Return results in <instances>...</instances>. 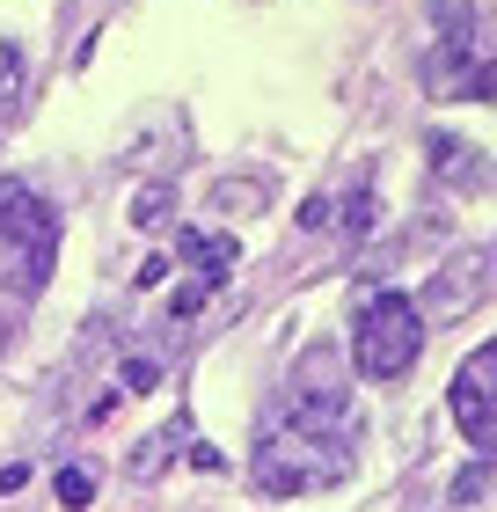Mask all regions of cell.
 Listing matches in <instances>:
<instances>
[{
    "instance_id": "1",
    "label": "cell",
    "mask_w": 497,
    "mask_h": 512,
    "mask_svg": "<svg viewBox=\"0 0 497 512\" xmlns=\"http://www.w3.org/2000/svg\"><path fill=\"white\" fill-rule=\"evenodd\" d=\"M359 469V447H351V432L337 425H307L293 417L286 403L264 410V432H256L249 447V483L264 498H307V491H329V483H344Z\"/></svg>"
},
{
    "instance_id": "2",
    "label": "cell",
    "mask_w": 497,
    "mask_h": 512,
    "mask_svg": "<svg viewBox=\"0 0 497 512\" xmlns=\"http://www.w3.org/2000/svg\"><path fill=\"white\" fill-rule=\"evenodd\" d=\"M59 256V205L37 198L30 183H0V286L8 293H44Z\"/></svg>"
},
{
    "instance_id": "3",
    "label": "cell",
    "mask_w": 497,
    "mask_h": 512,
    "mask_svg": "<svg viewBox=\"0 0 497 512\" xmlns=\"http://www.w3.org/2000/svg\"><path fill=\"white\" fill-rule=\"evenodd\" d=\"M417 352H424V308L395 286L366 293L359 315H351V366L366 381H402L417 366Z\"/></svg>"
},
{
    "instance_id": "4",
    "label": "cell",
    "mask_w": 497,
    "mask_h": 512,
    "mask_svg": "<svg viewBox=\"0 0 497 512\" xmlns=\"http://www.w3.org/2000/svg\"><path fill=\"white\" fill-rule=\"evenodd\" d=\"M446 403H454V425H461L468 447H476V454H497V337L483 344V352L461 359Z\"/></svg>"
},
{
    "instance_id": "5",
    "label": "cell",
    "mask_w": 497,
    "mask_h": 512,
    "mask_svg": "<svg viewBox=\"0 0 497 512\" xmlns=\"http://www.w3.org/2000/svg\"><path fill=\"white\" fill-rule=\"evenodd\" d=\"M278 403H286L293 417H307V425H337V432H351V388L337 381V366H329L322 352L293 374V388L278 395Z\"/></svg>"
},
{
    "instance_id": "6",
    "label": "cell",
    "mask_w": 497,
    "mask_h": 512,
    "mask_svg": "<svg viewBox=\"0 0 497 512\" xmlns=\"http://www.w3.org/2000/svg\"><path fill=\"white\" fill-rule=\"evenodd\" d=\"M183 439H191V417H169V425H154L147 439H139V454L125 461V476H132V483H161V476L176 469Z\"/></svg>"
},
{
    "instance_id": "7",
    "label": "cell",
    "mask_w": 497,
    "mask_h": 512,
    "mask_svg": "<svg viewBox=\"0 0 497 512\" xmlns=\"http://www.w3.org/2000/svg\"><path fill=\"white\" fill-rule=\"evenodd\" d=\"M424 161H432V176L454 183V191H476V183H483V154L468 147V139H454V132H432V139H424Z\"/></svg>"
},
{
    "instance_id": "8",
    "label": "cell",
    "mask_w": 497,
    "mask_h": 512,
    "mask_svg": "<svg viewBox=\"0 0 497 512\" xmlns=\"http://www.w3.org/2000/svg\"><path fill=\"white\" fill-rule=\"evenodd\" d=\"M176 249H183V264H198V286H212V293L234 278V256H242L234 235H183Z\"/></svg>"
},
{
    "instance_id": "9",
    "label": "cell",
    "mask_w": 497,
    "mask_h": 512,
    "mask_svg": "<svg viewBox=\"0 0 497 512\" xmlns=\"http://www.w3.org/2000/svg\"><path fill=\"white\" fill-rule=\"evenodd\" d=\"M264 205H271V183L264 176H227V183H212V213H227V220H256V213H264Z\"/></svg>"
},
{
    "instance_id": "10",
    "label": "cell",
    "mask_w": 497,
    "mask_h": 512,
    "mask_svg": "<svg viewBox=\"0 0 497 512\" xmlns=\"http://www.w3.org/2000/svg\"><path fill=\"white\" fill-rule=\"evenodd\" d=\"M22 96H30V59H22L15 37H0V118H15Z\"/></svg>"
},
{
    "instance_id": "11",
    "label": "cell",
    "mask_w": 497,
    "mask_h": 512,
    "mask_svg": "<svg viewBox=\"0 0 497 512\" xmlns=\"http://www.w3.org/2000/svg\"><path fill=\"white\" fill-rule=\"evenodd\" d=\"M176 147H183V118H161V125H154L147 139H139V154H132V161H139V169H154V176H161V169L176 161Z\"/></svg>"
},
{
    "instance_id": "12",
    "label": "cell",
    "mask_w": 497,
    "mask_h": 512,
    "mask_svg": "<svg viewBox=\"0 0 497 512\" xmlns=\"http://www.w3.org/2000/svg\"><path fill=\"white\" fill-rule=\"evenodd\" d=\"M169 213H176L169 183H139V191H132V227H147V235H154V227H169Z\"/></svg>"
},
{
    "instance_id": "13",
    "label": "cell",
    "mask_w": 497,
    "mask_h": 512,
    "mask_svg": "<svg viewBox=\"0 0 497 512\" xmlns=\"http://www.w3.org/2000/svg\"><path fill=\"white\" fill-rule=\"evenodd\" d=\"M52 491H59V505H66V512H81L88 498H96V469H81V461H66V469L52 476Z\"/></svg>"
},
{
    "instance_id": "14",
    "label": "cell",
    "mask_w": 497,
    "mask_h": 512,
    "mask_svg": "<svg viewBox=\"0 0 497 512\" xmlns=\"http://www.w3.org/2000/svg\"><path fill=\"white\" fill-rule=\"evenodd\" d=\"M344 227H351V235H373V220H381V198H373V191H351L344 198V213H337Z\"/></svg>"
},
{
    "instance_id": "15",
    "label": "cell",
    "mask_w": 497,
    "mask_h": 512,
    "mask_svg": "<svg viewBox=\"0 0 497 512\" xmlns=\"http://www.w3.org/2000/svg\"><path fill=\"white\" fill-rule=\"evenodd\" d=\"M205 300H212V286H198V278H191V286H176V293H169V322H191Z\"/></svg>"
},
{
    "instance_id": "16",
    "label": "cell",
    "mask_w": 497,
    "mask_h": 512,
    "mask_svg": "<svg viewBox=\"0 0 497 512\" xmlns=\"http://www.w3.org/2000/svg\"><path fill=\"white\" fill-rule=\"evenodd\" d=\"M322 227H337V205H329V198H307V205H300V235H322Z\"/></svg>"
},
{
    "instance_id": "17",
    "label": "cell",
    "mask_w": 497,
    "mask_h": 512,
    "mask_svg": "<svg viewBox=\"0 0 497 512\" xmlns=\"http://www.w3.org/2000/svg\"><path fill=\"white\" fill-rule=\"evenodd\" d=\"M154 374H161L154 359H125V366H117V381H125L132 395H147V388H154Z\"/></svg>"
},
{
    "instance_id": "18",
    "label": "cell",
    "mask_w": 497,
    "mask_h": 512,
    "mask_svg": "<svg viewBox=\"0 0 497 512\" xmlns=\"http://www.w3.org/2000/svg\"><path fill=\"white\" fill-rule=\"evenodd\" d=\"M161 278H169V256H147V264L132 271V286H161Z\"/></svg>"
},
{
    "instance_id": "19",
    "label": "cell",
    "mask_w": 497,
    "mask_h": 512,
    "mask_svg": "<svg viewBox=\"0 0 497 512\" xmlns=\"http://www.w3.org/2000/svg\"><path fill=\"white\" fill-rule=\"evenodd\" d=\"M22 483H30V461H8V469H0V498L22 491Z\"/></svg>"
},
{
    "instance_id": "20",
    "label": "cell",
    "mask_w": 497,
    "mask_h": 512,
    "mask_svg": "<svg viewBox=\"0 0 497 512\" xmlns=\"http://www.w3.org/2000/svg\"><path fill=\"white\" fill-rule=\"evenodd\" d=\"M0 352H8V322H0Z\"/></svg>"
}]
</instances>
